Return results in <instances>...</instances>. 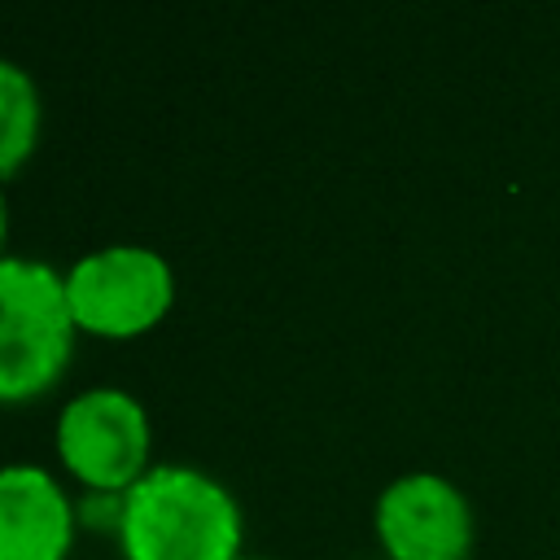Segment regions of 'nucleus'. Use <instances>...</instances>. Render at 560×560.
Returning <instances> with one entry per match:
<instances>
[{"instance_id": "f257e3e1", "label": "nucleus", "mask_w": 560, "mask_h": 560, "mask_svg": "<svg viewBox=\"0 0 560 560\" xmlns=\"http://www.w3.org/2000/svg\"><path fill=\"white\" fill-rule=\"evenodd\" d=\"M122 560H241V499L197 464H153L122 494Z\"/></svg>"}, {"instance_id": "7ed1b4c3", "label": "nucleus", "mask_w": 560, "mask_h": 560, "mask_svg": "<svg viewBox=\"0 0 560 560\" xmlns=\"http://www.w3.org/2000/svg\"><path fill=\"white\" fill-rule=\"evenodd\" d=\"M61 472L96 494H127L153 468V420L127 385H83L52 420Z\"/></svg>"}, {"instance_id": "39448f33", "label": "nucleus", "mask_w": 560, "mask_h": 560, "mask_svg": "<svg viewBox=\"0 0 560 560\" xmlns=\"http://www.w3.org/2000/svg\"><path fill=\"white\" fill-rule=\"evenodd\" d=\"M372 529L381 560H468L477 521L468 494L451 477L416 468L381 486Z\"/></svg>"}, {"instance_id": "6e6552de", "label": "nucleus", "mask_w": 560, "mask_h": 560, "mask_svg": "<svg viewBox=\"0 0 560 560\" xmlns=\"http://www.w3.org/2000/svg\"><path fill=\"white\" fill-rule=\"evenodd\" d=\"M118 525H122V494H96V490L79 494V529L118 534Z\"/></svg>"}, {"instance_id": "9d476101", "label": "nucleus", "mask_w": 560, "mask_h": 560, "mask_svg": "<svg viewBox=\"0 0 560 560\" xmlns=\"http://www.w3.org/2000/svg\"><path fill=\"white\" fill-rule=\"evenodd\" d=\"M241 560H276V556H258V551H245Z\"/></svg>"}, {"instance_id": "0eeeda50", "label": "nucleus", "mask_w": 560, "mask_h": 560, "mask_svg": "<svg viewBox=\"0 0 560 560\" xmlns=\"http://www.w3.org/2000/svg\"><path fill=\"white\" fill-rule=\"evenodd\" d=\"M39 131L44 96L35 74L22 61L0 57V184L31 162V153L39 149Z\"/></svg>"}, {"instance_id": "1a4fd4ad", "label": "nucleus", "mask_w": 560, "mask_h": 560, "mask_svg": "<svg viewBox=\"0 0 560 560\" xmlns=\"http://www.w3.org/2000/svg\"><path fill=\"white\" fill-rule=\"evenodd\" d=\"M9 197H4V184H0V258L9 254Z\"/></svg>"}, {"instance_id": "f03ea898", "label": "nucleus", "mask_w": 560, "mask_h": 560, "mask_svg": "<svg viewBox=\"0 0 560 560\" xmlns=\"http://www.w3.org/2000/svg\"><path fill=\"white\" fill-rule=\"evenodd\" d=\"M79 328L66 302V271L48 258H0V407H22L61 385Z\"/></svg>"}, {"instance_id": "423d86ee", "label": "nucleus", "mask_w": 560, "mask_h": 560, "mask_svg": "<svg viewBox=\"0 0 560 560\" xmlns=\"http://www.w3.org/2000/svg\"><path fill=\"white\" fill-rule=\"evenodd\" d=\"M74 538L79 494L44 464H0V560H70Z\"/></svg>"}, {"instance_id": "20e7f679", "label": "nucleus", "mask_w": 560, "mask_h": 560, "mask_svg": "<svg viewBox=\"0 0 560 560\" xmlns=\"http://www.w3.org/2000/svg\"><path fill=\"white\" fill-rule=\"evenodd\" d=\"M175 267L162 249L114 241L66 267V302L79 337L131 341L153 332L175 306Z\"/></svg>"}]
</instances>
